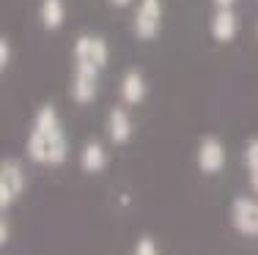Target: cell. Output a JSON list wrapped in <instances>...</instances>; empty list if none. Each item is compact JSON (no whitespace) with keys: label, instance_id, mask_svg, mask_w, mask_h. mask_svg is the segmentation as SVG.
Instances as JSON below:
<instances>
[{"label":"cell","instance_id":"obj_17","mask_svg":"<svg viewBox=\"0 0 258 255\" xmlns=\"http://www.w3.org/2000/svg\"><path fill=\"white\" fill-rule=\"evenodd\" d=\"M107 3L113 6V9H129V6H135L138 0H107Z\"/></svg>","mask_w":258,"mask_h":255},{"label":"cell","instance_id":"obj_7","mask_svg":"<svg viewBox=\"0 0 258 255\" xmlns=\"http://www.w3.org/2000/svg\"><path fill=\"white\" fill-rule=\"evenodd\" d=\"M225 159H228V154H225V145H223L220 137H214V135L201 137L198 151H195V165H198L201 173H204V176L223 173Z\"/></svg>","mask_w":258,"mask_h":255},{"label":"cell","instance_id":"obj_2","mask_svg":"<svg viewBox=\"0 0 258 255\" xmlns=\"http://www.w3.org/2000/svg\"><path fill=\"white\" fill-rule=\"evenodd\" d=\"M162 20H165L162 0H138L132 14V33L140 41H154L162 30Z\"/></svg>","mask_w":258,"mask_h":255},{"label":"cell","instance_id":"obj_6","mask_svg":"<svg viewBox=\"0 0 258 255\" xmlns=\"http://www.w3.org/2000/svg\"><path fill=\"white\" fill-rule=\"evenodd\" d=\"M231 225L239 236L258 239V195H239L231 203Z\"/></svg>","mask_w":258,"mask_h":255},{"label":"cell","instance_id":"obj_14","mask_svg":"<svg viewBox=\"0 0 258 255\" xmlns=\"http://www.w3.org/2000/svg\"><path fill=\"white\" fill-rule=\"evenodd\" d=\"M132 255H159V247L151 236H140L132 247Z\"/></svg>","mask_w":258,"mask_h":255},{"label":"cell","instance_id":"obj_18","mask_svg":"<svg viewBox=\"0 0 258 255\" xmlns=\"http://www.w3.org/2000/svg\"><path fill=\"white\" fill-rule=\"evenodd\" d=\"M236 3H239V0H212L214 9H233Z\"/></svg>","mask_w":258,"mask_h":255},{"label":"cell","instance_id":"obj_13","mask_svg":"<svg viewBox=\"0 0 258 255\" xmlns=\"http://www.w3.org/2000/svg\"><path fill=\"white\" fill-rule=\"evenodd\" d=\"M244 170H247V181H250V190L253 195H258V137H250L244 143Z\"/></svg>","mask_w":258,"mask_h":255},{"label":"cell","instance_id":"obj_19","mask_svg":"<svg viewBox=\"0 0 258 255\" xmlns=\"http://www.w3.org/2000/svg\"><path fill=\"white\" fill-rule=\"evenodd\" d=\"M255 39H258V22H255Z\"/></svg>","mask_w":258,"mask_h":255},{"label":"cell","instance_id":"obj_16","mask_svg":"<svg viewBox=\"0 0 258 255\" xmlns=\"http://www.w3.org/2000/svg\"><path fill=\"white\" fill-rule=\"evenodd\" d=\"M9 239H11V225H9V217H6V211H3V217H0V244H9Z\"/></svg>","mask_w":258,"mask_h":255},{"label":"cell","instance_id":"obj_11","mask_svg":"<svg viewBox=\"0 0 258 255\" xmlns=\"http://www.w3.org/2000/svg\"><path fill=\"white\" fill-rule=\"evenodd\" d=\"M80 167L91 176L102 173L107 167V148L102 145V140H88L83 145V151H80Z\"/></svg>","mask_w":258,"mask_h":255},{"label":"cell","instance_id":"obj_4","mask_svg":"<svg viewBox=\"0 0 258 255\" xmlns=\"http://www.w3.org/2000/svg\"><path fill=\"white\" fill-rule=\"evenodd\" d=\"M72 58H75V63L104 69L110 60V44L99 33H80L75 39V44H72Z\"/></svg>","mask_w":258,"mask_h":255},{"label":"cell","instance_id":"obj_9","mask_svg":"<svg viewBox=\"0 0 258 255\" xmlns=\"http://www.w3.org/2000/svg\"><path fill=\"white\" fill-rule=\"evenodd\" d=\"M209 33L217 44H231L239 33V14L233 9H214L209 20Z\"/></svg>","mask_w":258,"mask_h":255},{"label":"cell","instance_id":"obj_10","mask_svg":"<svg viewBox=\"0 0 258 255\" xmlns=\"http://www.w3.org/2000/svg\"><path fill=\"white\" fill-rule=\"evenodd\" d=\"M118 94H121V102H124L126 107L143 105L146 96H149V82H146L143 71L140 69H126L124 77H121Z\"/></svg>","mask_w":258,"mask_h":255},{"label":"cell","instance_id":"obj_15","mask_svg":"<svg viewBox=\"0 0 258 255\" xmlns=\"http://www.w3.org/2000/svg\"><path fill=\"white\" fill-rule=\"evenodd\" d=\"M9 63H11V41L3 36V39H0V69L6 71Z\"/></svg>","mask_w":258,"mask_h":255},{"label":"cell","instance_id":"obj_8","mask_svg":"<svg viewBox=\"0 0 258 255\" xmlns=\"http://www.w3.org/2000/svg\"><path fill=\"white\" fill-rule=\"evenodd\" d=\"M104 129H107V137L113 145H124L132 140V115H129L126 105H115L107 110V118H104Z\"/></svg>","mask_w":258,"mask_h":255},{"label":"cell","instance_id":"obj_3","mask_svg":"<svg viewBox=\"0 0 258 255\" xmlns=\"http://www.w3.org/2000/svg\"><path fill=\"white\" fill-rule=\"evenodd\" d=\"M25 187H28V176L22 162L14 159V156H6L0 162V209L9 211V206L22 198Z\"/></svg>","mask_w":258,"mask_h":255},{"label":"cell","instance_id":"obj_5","mask_svg":"<svg viewBox=\"0 0 258 255\" xmlns=\"http://www.w3.org/2000/svg\"><path fill=\"white\" fill-rule=\"evenodd\" d=\"M99 74H102V69H94V66H85V63H75L72 82H69V96H72L75 105L85 107L99 96Z\"/></svg>","mask_w":258,"mask_h":255},{"label":"cell","instance_id":"obj_12","mask_svg":"<svg viewBox=\"0 0 258 255\" xmlns=\"http://www.w3.org/2000/svg\"><path fill=\"white\" fill-rule=\"evenodd\" d=\"M39 22L44 30H60L66 22V3L63 0H41L39 3Z\"/></svg>","mask_w":258,"mask_h":255},{"label":"cell","instance_id":"obj_1","mask_svg":"<svg viewBox=\"0 0 258 255\" xmlns=\"http://www.w3.org/2000/svg\"><path fill=\"white\" fill-rule=\"evenodd\" d=\"M25 151L30 162L44 167H58L69 159V137H66L63 121L52 105H41L36 110Z\"/></svg>","mask_w":258,"mask_h":255}]
</instances>
